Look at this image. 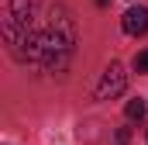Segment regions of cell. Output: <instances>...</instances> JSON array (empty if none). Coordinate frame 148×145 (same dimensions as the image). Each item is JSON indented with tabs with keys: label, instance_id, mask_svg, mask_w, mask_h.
Wrapping results in <instances>:
<instances>
[{
	"label": "cell",
	"instance_id": "obj_5",
	"mask_svg": "<svg viewBox=\"0 0 148 145\" xmlns=\"http://www.w3.org/2000/svg\"><path fill=\"white\" fill-rule=\"evenodd\" d=\"M134 69H138V72H148V52H138V55H134Z\"/></svg>",
	"mask_w": 148,
	"mask_h": 145
},
{
	"label": "cell",
	"instance_id": "obj_3",
	"mask_svg": "<svg viewBox=\"0 0 148 145\" xmlns=\"http://www.w3.org/2000/svg\"><path fill=\"white\" fill-rule=\"evenodd\" d=\"M121 28H124L127 35H145L148 31V7H131V10L124 14Z\"/></svg>",
	"mask_w": 148,
	"mask_h": 145
},
{
	"label": "cell",
	"instance_id": "obj_4",
	"mask_svg": "<svg viewBox=\"0 0 148 145\" xmlns=\"http://www.w3.org/2000/svg\"><path fill=\"white\" fill-rule=\"evenodd\" d=\"M131 121H141L145 117V100H127V110H124Z\"/></svg>",
	"mask_w": 148,
	"mask_h": 145
},
{
	"label": "cell",
	"instance_id": "obj_1",
	"mask_svg": "<svg viewBox=\"0 0 148 145\" xmlns=\"http://www.w3.org/2000/svg\"><path fill=\"white\" fill-rule=\"evenodd\" d=\"M73 52H76V24H73V14L69 7L55 3L48 10V24L41 31V69L45 72H66L69 62H73Z\"/></svg>",
	"mask_w": 148,
	"mask_h": 145
},
{
	"label": "cell",
	"instance_id": "obj_2",
	"mask_svg": "<svg viewBox=\"0 0 148 145\" xmlns=\"http://www.w3.org/2000/svg\"><path fill=\"white\" fill-rule=\"evenodd\" d=\"M124 90H127V72H124L121 62H110L100 76V83H97V100H114Z\"/></svg>",
	"mask_w": 148,
	"mask_h": 145
}]
</instances>
